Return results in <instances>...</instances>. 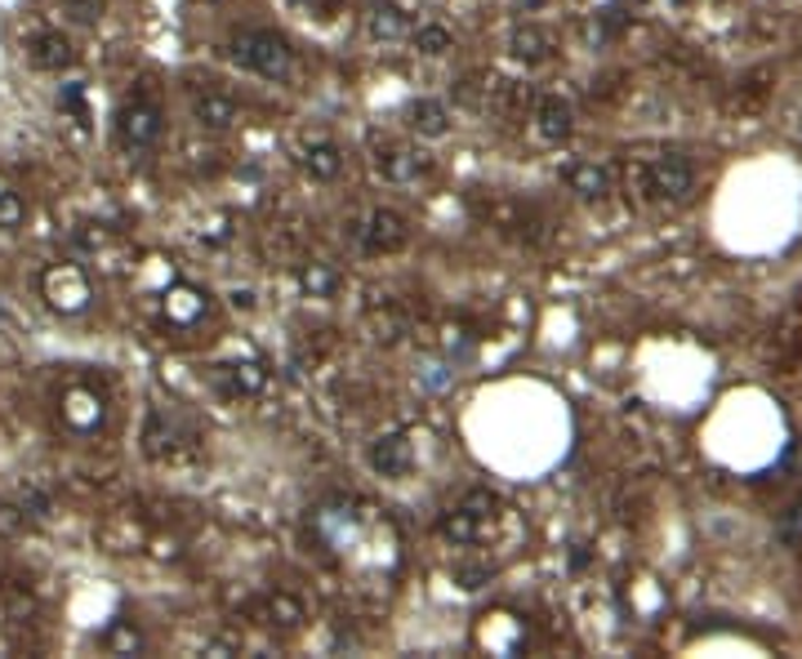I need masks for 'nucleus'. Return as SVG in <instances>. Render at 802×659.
I'll list each match as a JSON object with an SVG mask.
<instances>
[{
	"label": "nucleus",
	"instance_id": "dca6fc26",
	"mask_svg": "<svg viewBox=\"0 0 802 659\" xmlns=\"http://www.w3.org/2000/svg\"><path fill=\"white\" fill-rule=\"evenodd\" d=\"M152 531L157 525L144 517V512H134V508H116V512H107L103 517V525H99V544L107 548V553H144L148 548V540H152Z\"/></svg>",
	"mask_w": 802,
	"mask_h": 659
},
{
	"label": "nucleus",
	"instance_id": "6ab92c4d",
	"mask_svg": "<svg viewBox=\"0 0 802 659\" xmlns=\"http://www.w3.org/2000/svg\"><path fill=\"white\" fill-rule=\"evenodd\" d=\"M411 23L415 14L406 5H397V0H370L362 10V32L370 45H401L411 36Z\"/></svg>",
	"mask_w": 802,
	"mask_h": 659
},
{
	"label": "nucleus",
	"instance_id": "4be33fe9",
	"mask_svg": "<svg viewBox=\"0 0 802 659\" xmlns=\"http://www.w3.org/2000/svg\"><path fill=\"white\" fill-rule=\"evenodd\" d=\"M406 125H411V135H415V139H424V143H442V139H450V129H455V112H450V103H446V99L424 94V99H415V103H411Z\"/></svg>",
	"mask_w": 802,
	"mask_h": 659
},
{
	"label": "nucleus",
	"instance_id": "4468645a",
	"mask_svg": "<svg viewBox=\"0 0 802 659\" xmlns=\"http://www.w3.org/2000/svg\"><path fill=\"white\" fill-rule=\"evenodd\" d=\"M504 54H508V62H517L522 72H540L558 58V36L545 23L522 19V23H513V32L504 41Z\"/></svg>",
	"mask_w": 802,
	"mask_h": 659
},
{
	"label": "nucleus",
	"instance_id": "2eb2a0df",
	"mask_svg": "<svg viewBox=\"0 0 802 659\" xmlns=\"http://www.w3.org/2000/svg\"><path fill=\"white\" fill-rule=\"evenodd\" d=\"M250 615L259 620L263 633H273V637H295L308 624V606L295 598V592H286V588L263 592V598L250 606Z\"/></svg>",
	"mask_w": 802,
	"mask_h": 659
},
{
	"label": "nucleus",
	"instance_id": "aec40b11",
	"mask_svg": "<svg viewBox=\"0 0 802 659\" xmlns=\"http://www.w3.org/2000/svg\"><path fill=\"white\" fill-rule=\"evenodd\" d=\"M530 129H535V139H540V143L562 148L575 135V107H571V99L540 94V99H535V112H530Z\"/></svg>",
	"mask_w": 802,
	"mask_h": 659
},
{
	"label": "nucleus",
	"instance_id": "39448f33",
	"mask_svg": "<svg viewBox=\"0 0 802 659\" xmlns=\"http://www.w3.org/2000/svg\"><path fill=\"white\" fill-rule=\"evenodd\" d=\"M139 446H144V459H148V464H161V469L192 464V459L200 454L196 428H192L179 411H165V406H152V411H148Z\"/></svg>",
	"mask_w": 802,
	"mask_h": 659
},
{
	"label": "nucleus",
	"instance_id": "412c9836",
	"mask_svg": "<svg viewBox=\"0 0 802 659\" xmlns=\"http://www.w3.org/2000/svg\"><path fill=\"white\" fill-rule=\"evenodd\" d=\"M562 183H566V192L575 196V201H588V206H602L611 196V187H616L611 170L602 165V161H588V157L566 161L562 165Z\"/></svg>",
	"mask_w": 802,
	"mask_h": 659
},
{
	"label": "nucleus",
	"instance_id": "9b49d317",
	"mask_svg": "<svg viewBox=\"0 0 802 659\" xmlns=\"http://www.w3.org/2000/svg\"><path fill=\"white\" fill-rule=\"evenodd\" d=\"M187 116L196 129H206V135H228V129L241 125V103L232 90L206 81V85H187Z\"/></svg>",
	"mask_w": 802,
	"mask_h": 659
},
{
	"label": "nucleus",
	"instance_id": "473e14b6",
	"mask_svg": "<svg viewBox=\"0 0 802 659\" xmlns=\"http://www.w3.org/2000/svg\"><path fill=\"white\" fill-rule=\"evenodd\" d=\"M584 41H588L593 49H597V45H607V41H611V27H607V19H597V14H593V19L584 23Z\"/></svg>",
	"mask_w": 802,
	"mask_h": 659
},
{
	"label": "nucleus",
	"instance_id": "c756f323",
	"mask_svg": "<svg viewBox=\"0 0 802 659\" xmlns=\"http://www.w3.org/2000/svg\"><path fill=\"white\" fill-rule=\"evenodd\" d=\"M116 241H121V236H116L112 228H103V223H81V228H77V245L90 250V254H107Z\"/></svg>",
	"mask_w": 802,
	"mask_h": 659
},
{
	"label": "nucleus",
	"instance_id": "f8f14e48",
	"mask_svg": "<svg viewBox=\"0 0 802 659\" xmlns=\"http://www.w3.org/2000/svg\"><path fill=\"white\" fill-rule=\"evenodd\" d=\"M210 379L219 383V392L228 402H250V397H263L273 374H267V366L254 352H232V357L210 366Z\"/></svg>",
	"mask_w": 802,
	"mask_h": 659
},
{
	"label": "nucleus",
	"instance_id": "b1692460",
	"mask_svg": "<svg viewBox=\"0 0 802 659\" xmlns=\"http://www.w3.org/2000/svg\"><path fill=\"white\" fill-rule=\"evenodd\" d=\"M406 45H411V54H420V58H446V54L455 49V27L442 23V19H420V23H411Z\"/></svg>",
	"mask_w": 802,
	"mask_h": 659
},
{
	"label": "nucleus",
	"instance_id": "6e6552de",
	"mask_svg": "<svg viewBox=\"0 0 802 659\" xmlns=\"http://www.w3.org/2000/svg\"><path fill=\"white\" fill-rule=\"evenodd\" d=\"M638 192L655 206H683L696 192V165L683 152H660L638 165Z\"/></svg>",
	"mask_w": 802,
	"mask_h": 659
},
{
	"label": "nucleus",
	"instance_id": "393cba45",
	"mask_svg": "<svg viewBox=\"0 0 802 659\" xmlns=\"http://www.w3.org/2000/svg\"><path fill=\"white\" fill-rule=\"evenodd\" d=\"M99 646H103L107 655H144V650H148V633H144V624L134 620V615H116V620L99 633Z\"/></svg>",
	"mask_w": 802,
	"mask_h": 659
},
{
	"label": "nucleus",
	"instance_id": "f257e3e1",
	"mask_svg": "<svg viewBox=\"0 0 802 659\" xmlns=\"http://www.w3.org/2000/svg\"><path fill=\"white\" fill-rule=\"evenodd\" d=\"M54 424H58L62 437H72V441H85V446L103 441L116 424L112 392L94 379H67L54 392Z\"/></svg>",
	"mask_w": 802,
	"mask_h": 659
},
{
	"label": "nucleus",
	"instance_id": "7c9ffc66",
	"mask_svg": "<svg viewBox=\"0 0 802 659\" xmlns=\"http://www.w3.org/2000/svg\"><path fill=\"white\" fill-rule=\"evenodd\" d=\"M62 5V14H72L77 23H99V14H103V0H58Z\"/></svg>",
	"mask_w": 802,
	"mask_h": 659
},
{
	"label": "nucleus",
	"instance_id": "423d86ee",
	"mask_svg": "<svg viewBox=\"0 0 802 659\" xmlns=\"http://www.w3.org/2000/svg\"><path fill=\"white\" fill-rule=\"evenodd\" d=\"M36 294L54 316H85L94 308V281L77 258H54L36 273Z\"/></svg>",
	"mask_w": 802,
	"mask_h": 659
},
{
	"label": "nucleus",
	"instance_id": "a211bd4d",
	"mask_svg": "<svg viewBox=\"0 0 802 659\" xmlns=\"http://www.w3.org/2000/svg\"><path fill=\"white\" fill-rule=\"evenodd\" d=\"M299 170L312 183H340L344 170H348V152H344L340 139H330V135H308L299 143Z\"/></svg>",
	"mask_w": 802,
	"mask_h": 659
},
{
	"label": "nucleus",
	"instance_id": "f03ea898",
	"mask_svg": "<svg viewBox=\"0 0 802 659\" xmlns=\"http://www.w3.org/2000/svg\"><path fill=\"white\" fill-rule=\"evenodd\" d=\"M224 58L245 77H259L267 85H286L295 77V45L277 27H237L224 41Z\"/></svg>",
	"mask_w": 802,
	"mask_h": 659
},
{
	"label": "nucleus",
	"instance_id": "a878e982",
	"mask_svg": "<svg viewBox=\"0 0 802 659\" xmlns=\"http://www.w3.org/2000/svg\"><path fill=\"white\" fill-rule=\"evenodd\" d=\"M486 223L500 232V236H513V241H535V215L517 201H495L486 210Z\"/></svg>",
	"mask_w": 802,
	"mask_h": 659
},
{
	"label": "nucleus",
	"instance_id": "20e7f679",
	"mask_svg": "<svg viewBox=\"0 0 802 659\" xmlns=\"http://www.w3.org/2000/svg\"><path fill=\"white\" fill-rule=\"evenodd\" d=\"M500 517H504L500 495L486 490V486H478V490H468L459 504H450L437 517V540L446 548H478V544H486L495 535Z\"/></svg>",
	"mask_w": 802,
	"mask_h": 659
},
{
	"label": "nucleus",
	"instance_id": "9d476101",
	"mask_svg": "<svg viewBox=\"0 0 802 659\" xmlns=\"http://www.w3.org/2000/svg\"><path fill=\"white\" fill-rule=\"evenodd\" d=\"M370 170L379 183L388 187H415L433 174V157L420 143H401V139H383L370 148Z\"/></svg>",
	"mask_w": 802,
	"mask_h": 659
},
{
	"label": "nucleus",
	"instance_id": "2f4dec72",
	"mask_svg": "<svg viewBox=\"0 0 802 659\" xmlns=\"http://www.w3.org/2000/svg\"><path fill=\"white\" fill-rule=\"evenodd\" d=\"M286 10H295V14H303V19H325V10L334 5V0H282Z\"/></svg>",
	"mask_w": 802,
	"mask_h": 659
},
{
	"label": "nucleus",
	"instance_id": "cd10ccee",
	"mask_svg": "<svg viewBox=\"0 0 802 659\" xmlns=\"http://www.w3.org/2000/svg\"><path fill=\"white\" fill-rule=\"evenodd\" d=\"M27 219H32V206H27V196L19 192V183H10L5 174H0V232L19 236V232L27 228Z\"/></svg>",
	"mask_w": 802,
	"mask_h": 659
},
{
	"label": "nucleus",
	"instance_id": "f3484780",
	"mask_svg": "<svg viewBox=\"0 0 802 659\" xmlns=\"http://www.w3.org/2000/svg\"><path fill=\"white\" fill-rule=\"evenodd\" d=\"M27 62L45 77H62V72L77 68V45L58 27H41V32L27 36Z\"/></svg>",
	"mask_w": 802,
	"mask_h": 659
},
{
	"label": "nucleus",
	"instance_id": "f704fd0d",
	"mask_svg": "<svg viewBox=\"0 0 802 659\" xmlns=\"http://www.w3.org/2000/svg\"><path fill=\"white\" fill-rule=\"evenodd\" d=\"M232 308L237 312H254V290H232Z\"/></svg>",
	"mask_w": 802,
	"mask_h": 659
},
{
	"label": "nucleus",
	"instance_id": "bb28decb",
	"mask_svg": "<svg viewBox=\"0 0 802 659\" xmlns=\"http://www.w3.org/2000/svg\"><path fill=\"white\" fill-rule=\"evenodd\" d=\"M0 620H5V624L36 620V592L23 579H0Z\"/></svg>",
	"mask_w": 802,
	"mask_h": 659
},
{
	"label": "nucleus",
	"instance_id": "ddd939ff",
	"mask_svg": "<svg viewBox=\"0 0 802 659\" xmlns=\"http://www.w3.org/2000/svg\"><path fill=\"white\" fill-rule=\"evenodd\" d=\"M366 469L379 482H406L415 473V441H411V432L388 428V432L370 437V446H366Z\"/></svg>",
	"mask_w": 802,
	"mask_h": 659
},
{
	"label": "nucleus",
	"instance_id": "7ed1b4c3",
	"mask_svg": "<svg viewBox=\"0 0 802 659\" xmlns=\"http://www.w3.org/2000/svg\"><path fill=\"white\" fill-rule=\"evenodd\" d=\"M116 148L125 157H148L165 139V107L152 85H134L116 107Z\"/></svg>",
	"mask_w": 802,
	"mask_h": 659
},
{
	"label": "nucleus",
	"instance_id": "5701e85b",
	"mask_svg": "<svg viewBox=\"0 0 802 659\" xmlns=\"http://www.w3.org/2000/svg\"><path fill=\"white\" fill-rule=\"evenodd\" d=\"M295 286H299L303 299H334V294H340V286H344V277L325 258H303L295 268Z\"/></svg>",
	"mask_w": 802,
	"mask_h": 659
},
{
	"label": "nucleus",
	"instance_id": "c9c22d12",
	"mask_svg": "<svg viewBox=\"0 0 802 659\" xmlns=\"http://www.w3.org/2000/svg\"><path fill=\"white\" fill-rule=\"evenodd\" d=\"M517 5H526V10H535V5H540V0H517Z\"/></svg>",
	"mask_w": 802,
	"mask_h": 659
},
{
	"label": "nucleus",
	"instance_id": "72a5a7b5",
	"mask_svg": "<svg viewBox=\"0 0 802 659\" xmlns=\"http://www.w3.org/2000/svg\"><path fill=\"white\" fill-rule=\"evenodd\" d=\"M455 579H459V588H482L478 579H491V566H459Z\"/></svg>",
	"mask_w": 802,
	"mask_h": 659
},
{
	"label": "nucleus",
	"instance_id": "c85d7f7f",
	"mask_svg": "<svg viewBox=\"0 0 802 659\" xmlns=\"http://www.w3.org/2000/svg\"><path fill=\"white\" fill-rule=\"evenodd\" d=\"M32 521L36 517L23 508V499H0V540H5V544L23 540L32 531Z\"/></svg>",
	"mask_w": 802,
	"mask_h": 659
},
{
	"label": "nucleus",
	"instance_id": "0eeeda50",
	"mask_svg": "<svg viewBox=\"0 0 802 659\" xmlns=\"http://www.w3.org/2000/svg\"><path fill=\"white\" fill-rule=\"evenodd\" d=\"M215 321V294L196 281H170L157 294V325L170 335H196Z\"/></svg>",
	"mask_w": 802,
	"mask_h": 659
},
{
	"label": "nucleus",
	"instance_id": "1a4fd4ad",
	"mask_svg": "<svg viewBox=\"0 0 802 659\" xmlns=\"http://www.w3.org/2000/svg\"><path fill=\"white\" fill-rule=\"evenodd\" d=\"M411 236H415L411 219L401 215V210H392V206H370V210L353 223V241H357V250L370 254V258L401 254V250L411 245Z\"/></svg>",
	"mask_w": 802,
	"mask_h": 659
}]
</instances>
